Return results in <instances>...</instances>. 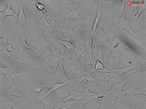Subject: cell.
I'll list each match as a JSON object with an SVG mask.
<instances>
[{
	"label": "cell",
	"instance_id": "ffe728a7",
	"mask_svg": "<svg viewBox=\"0 0 146 109\" xmlns=\"http://www.w3.org/2000/svg\"><path fill=\"white\" fill-rule=\"evenodd\" d=\"M15 104V102H11L8 97H1V106H0L1 108L11 109Z\"/></svg>",
	"mask_w": 146,
	"mask_h": 109
},
{
	"label": "cell",
	"instance_id": "5bb4252c",
	"mask_svg": "<svg viewBox=\"0 0 146 109\" xmlns=\"http://www.w3.org/2000/svg\"><path fill=\"white\" fill-rule=\"evenodd\" d=\"M85 93L86 91H74V90H71V92H70V94L68 95L67 97H66L65 99H64L63 100H62V102H64V101H66V100H80L81 98L83 96L85 95Z\"/></svg>",
	"mask_w": 146,
	"mask_h": 109
},
{
	"label": "cell",
	"instance_id": "603a6c76",
	"mask_svg": "<svg viewBox=\"0 0 146 109\" xmlns=\"http://www.w3.org/2000/svg\"><path fill=\"white\" fill-rule=\"evenodd\" d=\"M145 7H146L145 2L143 4H141V5H137V11L135 12V13H134V15H133V19H134L135 20H137L139 16L140 15L141 13H142V12L145 9Z\"/></svg>",
	"mask_w": 146,
	"mask_h": 109
},
{
	"label": "cell",
	"instance_id": "2e32d148",
	"mask_svg": "<svg viewBox=\"0 0 146 109\" xmlns=\"http://www.w3.org/2000/svg\"><path fill=\"white\" fill-rule=\"evenodd\" d=\"M70 83H72V79H70L69 81L65 82V83H60L59 82V83H53V84H52V87H51V88H50V89L48 90V91L44 95H42L40 98V99H43V98L46 97H47L48 95H50V93H52V92H54V91H56V89H58L61 88L62 87Z\"/></svg>",
	"mask_w": 146,
	"mask_h": 109
},
{
	"label": "cell",
	"instance_id": "9a60e30c",
	"mask_svg": "<svg viewBox=\"0 0 146 109\" xmlns=\"http://www.w3.org/2000/svg\"><path fill=\"white\" fill-rule=\"evenodd\" d=\"M62 17H70L72 19H74L76 21H82V18L78 14V12L77 11L76 8H74L72 9H68L66 10L65 13L62 14Z\"/></svg>",
	"mask_w": 146,
	"mask_h": 109
},
{
	"label": "cell",
	"instance_id": "4fadbf2b",
	"mask_svg": "<svg viewBox=\"0 0 146 109\" xmlns=\"http://www.w3.org/2000/svg\"><path fill=\"white\" fill-rule=\"evenodd\" d=\"M18 3H19V15H18V21H17V25L19 26L21 25H25V24L26 25H28L27 20V18H26L25 11H24L23 7L22 6L21 3H20V2H18Z\"/></svg>",
	"mask_w": 146,
	"mask_h": 109
},
{
	"label": "cell",
	"instance_id": "d6986e66",
	"mask_svg": "<svg viewBox=\"0 0 146 109\" xmlns=\"http://www.w3.org/2000/svg\"><path fill=\"white\" fill-rule=\"evenodd\" d=\"M0 51H1V58H3L8 64L9 63V60H11V58L13 60L14 56L9 53V52L6 48V46H0Z\"/></svg>",
	"mask_w": 146,
	"mask_h": 109
},
{
	"label": "cell",
	"instance_id": "6da1fadb",
	"mask_svg": "<svg viewBox=\"0 0 146 109\" xmlns=\"http://www.w3.org/2000/svg\"><path fill=\"white\" fill-rule=\"evenodd\" d=\"M7 25L8 27V30H9V33H11V35L12 36H13V37L14 38V39L16 40L17 43L19 44L20 50H21V52L22 53H23L24 50L31 49L36 52H42L49 54H52V52L44 51L43 50L37 49V48H35L33 47H31V46L28 45L27 42H26V38H30V36L24 33V32L22 31L18 27V26L17 25H14L13 24L10 23H7Z\"/></svg>",
	"mask_w": 146,
	"mask_h": 109
},
{
	"label": "cell",
	"instance_id": "8992f818",
	"mask_svg": "<svg viewBox=\"0 0 146 109\" xmlns=\"http://www.w3.org/2000/svg\"><path fill=\"white\" fill-rule=\"evenodd\" d=\"M1 73L5 75V77L9 81H11L13 79H16L19 77L20 76H23V75L27 74V72H23V73H17L15 72V70L13 69L11 67H7V68H3L1 66Z\"/></svg>",
	"mask_w": 146,
	"mask_h": 109
},
{
	"label": "cell",
	"instance_id": "44dd1931",
	"mask_svg": "<svg viewBox=\"0 0 146 109\" xmlns=\"http://www.w3.org/2000/svg\"><path fill=\"white\" fill-rule=\"evenodd\" d=\"M119 60H120V57H119L117 52H113L110 56V64H111V66H117L119 62Z\"/></svg>",
	"mask_w": 146,
	"mask_h": 109
},
{
	"label": "cell",
	"instance_id": "cb8c5ba5",
	"mask_svg": "<svg viewBox=\"0 0 146 109\" xmlns=\"http://www.w3.org/2000/svg\"><path fill=\"white\" fill-rule=\"evenodd\" d=\"M106 68L103 63L99 61H96V65H95V69H94L93 72H96L97 70H102Z\"/></svg>",
	"mask_w": 146,
	"mask_h": 109
},
{
	"label": "cell",
	"instance_id": "52a82bcc",
	"mask_svg": "<svg viewBox=\"0 0 146 109\" xmlns=\"http://www.w3.org/2000/svg\"><path fill=\"white\" fill-rule=\"evenodd\" d=\"M5 2H7V7L5 8V11L3 12H2L0 11V26H1V34H3V21L6 16L8 15H13L15 16V17L18 18V15L17 14H15L14 13V11L15 10H17V9H12L11 7V2L9 1H5Z\"/></svg>",
	"mask_w": 146,
	"mask_h": 109
},
{
	"label": "cell",
	"instance_id": "ba28073f",
	"mask_svg": "<svg viewBox=\"0 0 146 109\" xmlns=\"http://www.w3.org/2000/svg\"><path fill=\"white\" fill-rule=\"evenodd\" d=\"M119 26L122 29L126 30L127 31H128L129 33L132 35L133 37L135 38H137V39H141V37L139 35H137L136 33H135V31L132 29V28L130 27L129 25V22L127 21V19L125 18V16H121L119 18Z\"/></svg>",
	"mask_w": 146,
	"mask_h": 109
},
{
	"label": "cell",
	"instance_id": "ac0fdd59",
	"mask_svg": "<svg viewBox=\"0 0 146 109\" xmlns=\"http://www.w3.org/2000/svg\"><path fill=\"white\" fill-rule=\"evenodd\" d=\"M102 10H101V1H98V11H97V15L96 17V19H95L94 23V25H93L92 27V32H91V35H92V38H94V31H96L97 27H98V25L99 23V21L102 17Z\"/></svg>",
	"mask_w": 146,
	"mask_h": 109
},
{
	"label": "cell",
	"instance_id": "e0dca14e",
	"mask_svg": "<svg viewBox=\"0 0 146 109\" xmlns=\"http://www.w3.org/2000/svg\"><path fill=\"white\" fill-rule=\"evenodd\" d=\"M25 87L28 89L30 91L33 93H36L40 92V91L42 89L46 90L42 85L40 83H33V82H31L29 83H28L27 85H26Z\"/></svg>",
	"mask_w": 146,
	"mask_h": 109
},
{
	"label": "cell",
	"instance_id": "3957f363",
	"mask_svg": "<svg viewBox=\"0 0 146 109\" xmlns=\"http://www.w3.org/2000/svg\"><path fill=\"white\" fill-rule=\"evenodd\" d=\"M13 60L29 66L31 69H37L42 66V62L38 60H35L23 54L19 58L13 57Z\"/></svg>",
	"mask_w": 146,
	"mask_h": 109
},
{
	"label": "cell",
	"instance_id": "5b68a950",
	"mask_svg": "<svg viewBox=\"0 0 146 109\" xmlns=\"http://www.w3.org/2000/svg\"><path fill=\"white\" fill-rule=\"evenodd\" d=\"M62 57H63V54H62V52L61 55H60L58 68L56 71L55 77L59 81L60 83H65L69 81L70 79L68 78V77L66 76L65 74V70H64L63 63H62Z\"/></svg>",
	"mask_w": 146,
	"mask_h": 109
},
{
	"label": "cell",
	"instance_id": "d4e9b609",
	"mask_svg": "<svg viewBox=\"0 0 146 109\" xmlns=\"http://www.w3.org/2000/svg\"><path fill=\"white\" fill-rule=\"evenodd\" d=\"M34 3H35V5L37 6V8L39 10H41V11H45L46 13V11H47V13L48 14H50V12L48 11V9H46V7H45V5H44L43 4L41 3H37V1H34Z\"/></svg>",
	"mask_w": 146,
	"mask_h": 109
},
{
	"label": "cell",
	"instance_id": "7a4b0ae2",
	"mask_svg": "<svg viewBox=\"0 0 146 109\" xmlns=\"http://www.w3.org/2000/svg\"><path fill=\"white\" fill-rule=\"evenodd\" d=\"M125 83H127V81H120L119 83L115 84L110 90L108 91H106L102 94V97H107L115 98L117 97L121 98L125 95V91H123L122 88L123 85Z\"/></svg>",
	"mask_w": 146,
	"mask_h": 109
},
{
	"label": "cell",
	"instance_id": "8fae6325",
	"mask_svg": "<svg viewBox=\"0 0 146 109\" xmlns=\"http://www.w3.org/2000/svg\"><path fill=\"white\" fill-rule=\"evenodd\" d=\"M92 42H93V46H94V48H93V51H92L93 57H94V59L96 60V61H99L102 62V63H104L102 48H101L100 46L97 45L96 42L94 41V40H92Z\"/></svg>",
	"mask_w": 146,
	"mask_h": 109
},
{
	"label": "cell",
	"instance_id": "7c38bea8",
	"mask_svg": "<svg viewBox=\"0 0 146 109\" xmlns=\"http://www.w3.org/2000/svg\"><path fill=\"white\" fill-rule=\"evenodd\" d=\"M101 33H101L100 38H101V40H102V42H104L107 40H109L112 42L113 45L114 46L115 45V42H113V38L115 36H119V35H117L116 33H113V32L109 31L108 29L102 30V31H101Z\"/></svg>",
	"mask_w": 146,
	"mask_h": 109
},
{
	"label": "cell",
	"instance_id": "30bf717a",
	"mask_svg": "<svg viewBox=\"0 0 146 109\" xmlns=\"http://www.w3.org/2000/svg\"><path fill=\"white\" fill-rule=\"evenodd\" d=\"M119 74L114 72H104V74L100 76H94V77L96 79H100L104 81H110L115 79L118 78Z\"/></svg>",
	"mask_w": 146,
	"mask_h": 109
},
{
	"label": "cell",
	"instance_id": "484cf974",
	"mask_svg": "<svg viewBox=\"0 0 146 109\" xmlns=\"http://www.w3.org/2000/svg\"><path fill=\"white\" fill-rule=\"evenodd\" d=\"M6 48H7V50L9 52H16V53H18V54H23V53H22L21 51H18V50H15V48H13V46H12L11 44H7V45H6Z\"/></svg>",
	"mask_w": 146,
	"mask_h": 109
},
{
	"label": "cell",
	"instance_id": "9c48e42d",
	"mask_svg": "<svg viewBox=\"0 0 146 109\" xmlns=\"http://www.w3.org/2000/svg\"><path fill=\"white\" fill-rule=\"evenodd\" d=\"M5 93L7 94V96L14 95L16 97H23V94L22 93L21 88L18 85L17 83H13L11 86V87L7 89L5 91Z\"/></svg>",
	"mask_w": 146,
	"mask_h": 109
},
{
	"label": "cell",
	"instance_id": "4316f807",
	"mask_svg": "<svg viewBox=\"0 0 146 109\" xmlns=\"http://www.w3.org/2000/svg\"><path fill=\"white\" fill-rule=\"evenodd\" d=\"M7 44V37L5 36H2L0 39V46H5Z\"/></svg>",
	"mask_w": 146,
	"mask_h": 109
},
{
	"label": "cell",
	"instance_id": "277c9868",
	"mask_svg": "<svg viewBox=\"0 0 146 109\" xmlns=\"http://www.w3.org/2000/svg\"><path fill=\"white\" fill-rule=\"evenodd\" d=\"M38 26H39V28L34 27V26L29 25V24H28V25L31 26V27L35 28V29H39L42 31L46 32V33H47L48 34H51V30H50V24L52 23H50L49 15H47L46 14H44L43 17L40 18L39 20H38Z\"/></svg>",
	"mask_w": 146,
	"mask_h": 109
},
{
	"label": "cell",
	"instance_id": "7402d4cb",
	"mask_svg": "<svg viewBox=\"0 0 146 109\" xmlns=\"http://www.w3.org/2000/svg\"><path fill=\"white\" fill-rule=\"evenodd\" d=\"M86 82H87V80H86V76H80L79 77H77L72 79V83L78 85L79 86L82 87H84L85 89H86L87 87H88Z\"/></svg>",
	"mask_w": 146,
	"mask_h": 109
}]
</instances>
